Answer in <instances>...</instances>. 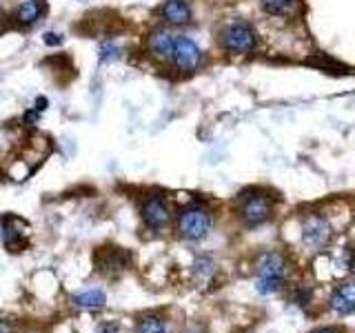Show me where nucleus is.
Segmentation results:
<instances>
[{
  "label": "nucleus",
  "mask_w": 355,
  "mask_h": 333,
  "mask_svg": "<svg viewBox=\"0 0 355 333\" xmlns=\"http://www.w3.org/2000/svg\"><path fill=\"white\" fill-rule=\"evenodd\" d=\"M286 280V260L280 253H264L258 264L255 275V291L262 296H271L277 289H282Z\"/></svg>",
  "instance_id": "obj_1"
},
{
  "label": "nucleus",
  "mask_w": 355,
  "mask_h": 333,
  "mask_svg": "<svg viewBox=\"0 0 355 333\" xmlns=\"http://www.w3.org/2000/svg\"><path fill=\"white\" fill-rule=\"evenodd\" d=\"M211 227H214V216L202 205H189L178 216V233L189 242L202 240L211 231Z\"/></svg>",
  "instance_id": "obj_2"
},
{
  "label": "nucleus",
  "mask_w": 355,
  "mask_h": 333,
  "mask_svg": "<svg viewBox=\"0 0 355 333\" xmlns=\"http://www.w3.org/2000/svg\"><path fill=\"white\" fill-rule=\"evenodd\" d=\"M255 31L249 22L244 20H236V22H229V25L222 29V36H220V44L222 49H227L229 53H236V56H244V53H251L255 49Z\"/></svg>",
  "instance_id": "obj_3"
},
{
  "label": "nucleus",
  "mask_w": 355,
  "mask_h": 333,
  "mask_svg": "<svg viewBox=\"0 0 355 333\" xmlns=\"http://www.w3.org/2000/svg\"><path fill=\"white\" fill-rule=\"evenodd\" d=\"M271 209H273L271 198L264 194H244L242 203H240L242 220L247 222L249 227L262 225V222L269 220Z\"/></svg>",
  "instance_id": "obj_4"
},
{
  "label": "nucleus",
  "mask_w": 355,
  "mask_h": 333,
  "mask_svg": "<svg viewBox=\"0 0 355 333\" xmlns=\"http://www.w3.org/2000/svg\"><path fill=\"white\" fill-rule=\"evenodd\" d=\"M171 62L178 71H184V74H191L196 71L200 62H202V51H200L198 44L187 38V36H178L175 38V47H173V56H171Z\"/></svg>",
  "instance_id": "obj_5"
},
{
  "label": "nucleus",
  "mask_w": 355,
  "mask_h": 333,
  "mask_svg": "<svg viewBox=\"0 0 355 333\" xmlns=\"http://www.w3.org/2000/svg\"><path fill=\"white\" fill-rule=\"evenodd\" d=\"M142 220L144 225L153 231H160L164 229L166 225L171 222V211H169V205L164 203V198L160 196H151L144 200L142 205Z\"/></svg>",
  "instance_id": "obj_6"
},
{
  "label": "nucleus",
  "mask_w": 355,
  "mask_h": 333,
  "mask_svg": "<svg viewBox=\"0 0 355 333\" xmlns=\"http://www.w3.org/2000/svg\"><path fill=\"white\" fill-rule=\"evenodd\" d=\"M329 238H331V225L327 218L313 214L302 222V240L309 247H313V249L324 247Z\"/></svg>",
  "instance_id": "obj_7"
},
{
  "label": "nucleus",
  "mask_w": 355,
  "mask_h": 333,
  "mask_svg": "<svg viewBox=\"0 0 355 333\" xmlns=\"http://www.w3.org/2000/svg\"><path fill=\"white\" fill-rule=\"evenodd\" d=\"M175 33H171L169 29H153L149 33V38H147V49L149 53L153 56V58H158V60H171V56H173V47H175Z\"/></svg>",
  "instance_id": "obj_8"
},
{
  "label": "nucleus",
  "mask_w": 355,
  "mask_h": 333,
  "mask_svg": "<svg viewBox=\"0 0 355 333\" xmlns=\"http://www.w3.org/2000/svg\"><path fill=\"white\" fill-rule=\"evenodd\" d=\"M160 16L166 25L180 27V25H187V22H191L193 11L187 0H166V3L160 7Z\"/></svg>",
  "instance_id": "obj_9"
},
{
  "label": "nucleus",
  "mask_w": 355,
  "mask_h": 333,
  "mask_svg": "<svg viewBox=\"0 0 355 333\" xmlns=\"http://www.w3.org/2000/svg\"><path fill=\"white\" fill-rule=\"evenodd\" d=\"M331 309L340 316H347L355 311V284H342L331 296Z\"/></svg>",
  "instance_id": "obj_10"
},
{
  "label": "nucleus",
  "mask_w": 355,
  "mask_h": 333,
  "mask_svg": "<svg viewBox=\"0 0 355 333\" xmlns=\"http://www.w3.org/2000/svg\"><path fill=\"white\" fill-rule=\"evenodd\" d=\"M71 305L80 311H100L107 307V293L103 289H87L71 298Z\"/></svg>",
  "instance_id": "obj_11"
},
{
  "label": "nucleus",
  "mask_w": 355,
  "mask_h": 333,
  "mask_svg": "<svg viewBox=\"0 0 355 333\" xmlns=\"http://www.w3.org/2000/svg\"><path fill=\"white\" fill-rule=\"evenodd\" d=\"M44 11V3L42 0H25L22 5H18V9L14 11V20L20 27H31L36 25L38 18Z\"/></svg>",
  "instance_id": "obj_12"
},
{
  "label": "nucleus",
  "mask_w": 355,
  "mask_h": 333,
  "mask_svg": "<svg viewBox=\"0 0 355 333\" xmlns=\"http://www.w3.org/2000/svg\"><path fill=\"white\" fill-rule=\"evenodd\" d=\"M98 269L105 275H118L120 271L127 269V255L120 253L118 249H111L98 255Z\"/></svg>",
  "instance_id": "obj_13"
},
{
  "label": "nucleus",
  "mask_w": 355,
  "mask_h": 333,
  "mask_svg": "<svg viewBox=\"0 0 355 333\" xmlns=\"http://www.w3.org/2000/svg\"><path fill=\"white\" fill-rule=\"evenodd\" d=\"M14 225H16V218H9L3 225V242L9 251H20L22 244H25L27 231H20V227H14Z\"/></svg>",
  "instance_id": "obj_14"
},
{
  "label": "nucleus",
  "mask_w": 355,
  "mask_h": 333,
  "mask_svg": "<svg viewBox=\"0 0 355 333\" xmlns=\"http://www.w3.org/2000/svg\"><path fill=\"white\" fill-rule=\"evenodd\" d=\"M136 333H169V325L160 316H142L136 322Z\"/></svg>",
  "instance_id": "obj_15"
},
{
  "label": "nucleus",
  "mask_w": 355,
  "mask_h": 333,
  "mask_svg": "<svg viewBox=\"0 0 355 333\" xmlns=\"http://www.w3.org/2000/svg\"><path fill=\"white\" fill-rule=\"evenodd\" d=\"M291 3H293V0H262V7H264L266 14L282 16V14H286L288 9H291Z\"/></svg>",
  "instance_id": "obj_16"
},
{
  "label": "nucleus",
  "mask_w": 355,
  "mask_h": 333,
  "mask_svg": "<svg viewBox=\"0 0 355 333\" xmlns=\"http://www.w3.org/2000/svg\"><path fill=\"white\" fill-rule=\"evenodd\" d=\"M120 58V47L116 42H105L100 44V62H111Z\"/></svg>",
  "instance_id": "obj_17"
},
{
  "label": "nucleus",
  "mask_w": 355,
  "mask_h": 333,
  "mask_svg": "<svg viewBox=\"0 0 355 333\" xmlns=\"http://www.w3.org/2000/svg\"><path fill=\"white\" fill-rule=\"evenodd\" d=\"M211 273H214V262H211L209 258L196 260V264H193V275L196 278H200V280H207Z\"/></svg>",
  "instance_id": "obj_18"
},
{
  "label": "nucleus",
  "mask_w": 355,
  "mask_h": 333,
  "mask_svg": "<svg viewBox=\"0 0 355 333\" xmlns=\"http://www.w3.org/2000/svg\"><path fill=\"white\" fill-rule=\"evenodd\" d=\"M96 333H120V327L118 322H103V325H98Z\"/></svg>",
  "instance_id": "obj_19"
},
{
  "label": "nucleus",
  "mask_w": 355,
  "mask_h": 333,
  "mask_svg": "<svg viewBox=\"0 0 355 333\" xmlns=\"http://www.w3.org/2000/svg\"><path fill=\"white\" fill-rule=\"evenodd\" d=\"M44 44H49V47H55V44H60L62 38H60V33H53V31H47L44 33Z\"/></svg>",
  "instance_id": "obj_20"
},
{
  "label": "nucleus",
  "mask_w": 355,
  "mask_h": 333,
  "mask_svg": "<svg viewBox=\"0 0 355 333\" xmlns=\"http://www.w3.org/2000/svg\"><path fill=\"white\" fill-rule=\"evenodd\" d=\"M0 333H14V325H11L9 320L0 318Z\"/></svg>",
  "instance_id": "obj_21"
},
{
  "label": "nucleus",
  "mask_w": 355,
  "mask_h": 333,
  "mask_svg": "<svg viewBox=\"0 0 355 333\" xmlns=\"http://www.w3.org/2000/svg\"><path fill=\"white\" fill-rule=\"evenodd\" d=\"M40 118V111H36V109H29L27 114H25V120L29 122V125H33V122H36Z\"/></svg>",
  "instance_id": "obj_22"
},
{
  "label": "nucleus",
  "mask_w": 355,
  "mask_h": 333,
  "mask_svg": "<svg viewBox=\"0 0 355 333\" xmlns=\"http://www.w3.org/2000/svg\"><path fill=\"white\" fill-rule=\"evenodd\" d=\"M33 109L40 111V114H42V111L47 109V98H36V107H33Z\"/></svg>",
  "instance_id": "obj_23"
},
{
  "label": "nucleus",
  "mask_w": 355,
  "mask_h": 333,
  "mask_svg": "<svg viewBox=\"0 0 355 333\" xmlns=\"http://www.w3.org/2000/svg\"><path fill=\"white\" fill-rule=\"evenodd\" d=\"M318 333H336V331H331V329H322V331H318Z\"/></svg>",
  "instance_id": "obj_24"
},
{
  "label": "nucleus",
  "mask_w": 355,
  "mask_h": 333,
  "mask_svg": "<svg viewBox=\"0 0 355 333\" xmlns=\"http://www.w3.org/2000/svg\"><path fill=\"white\" fill-rule=\"evenodd\" d=\"M80 3H87V0H80Z\"/></svg>",
  "instance_id": "obj_25"
},
{
  "label": "nucleus",
  "mask_w": 355,
  "mask_h": 333,
  "mask_svg": "<svg viewBox=\"0 0 355 333\" xmlns=\"http://www.w3.org/2000/svg\"><path fill=\"white\" fill-rule=\"evenodd\" d=\"M0 18H3V14H0Z\"/></svg>",
  "instance_id": "obj_26"
}]
</instances>
